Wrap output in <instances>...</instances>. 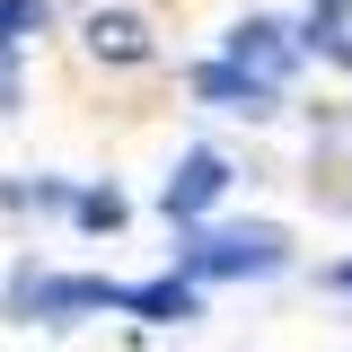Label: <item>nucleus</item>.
Returning a JSON list of instances; mask_svg holds the SVG:
<instances>
[{
	"label": "nucleus",
	"instance_id": "obj_1",
	"mask_svg": "<svg viewBox=\"0 0 352 352\" xmlns=\"http://www.w3.org/2000/svg\"><path fill=\"white\" fill-rule=\"evenodd\" d=\"M282 264H291V229L282 220H203V229H176L168 273H185L203 291V282H273Z\"/></svg>",
	"mask_w": 352,
	"mask_h": 352
},
{
	"label": "nucleus",
	"instance_id": "obj_2",
	"mask_svg": "<svg viewBox=\"0 0 352 352\" xmlns=\"http://www.w3.org/2000/svg\"><path fill=\"white\" fill-rule=\"evenodd\" d=\"M106 308H124V282L44 273V264H18L9 291H0V317H9V326H80V317H106Z\"/></svg>",
	"mask_w": 352,
	"mask_h": 352
},
{
	"label": "nucleus",
	"instance_id": "obj_3",
	"mask_svg": "<svg viewBox=\"0 0 352 352\" xmlns=\"http://www.w3.org/2000/svg\"><path fill=\"white\" fill-rule=\"evenodd\" d=\"M238 185V168L220 159L212 141H194V150H176V168H168V185H159V212L176 220V229H203L212 220V203Z\"/></svg>",
	"mask_w": 352,
	"mask_h": 352
},
{
	"label": "nucleus",
	"instance_id": "obj_4",
	"mask_svg": "<svg viewBox=\"0 0 352 352\" xmlns=\"http://www.w3.org/2000/svg\"><path fill=\"white\" fill-rule=\"evenodd\" d=\"M220 62H238V71H256L264 88H282L308 53H300V27H291V18H238L229 44H220Z\"/></svg>",
	"mask_w": 352,
	"mask_h": 352
},
{
	"label": "nucleus",
	"instance_id": "obj_5",
	"mask_svg": "<svg viewBox=\"0 0 352 352\" xmlns=\"http://www.w3.org/2000/svg\"><path fill=\"white\" fill-rule=\"evenodd\" d=\"M80 44L106 62V71H132V62H150V53H159L150 18H141V9H124V0H97V9L80 18Z\"/></svg>",
	"mask_w": 352,
	"mask_h": 352
},
{
	"label": "nucleus",
	"instance_id": "obj_6",
	"mask_svg": "<svg viewBox=\"0 0 352 352\" xmlns=\"http://www.w3.org/2000/svg\"><path fill=\"white\" fill-rule=\"evenodd\" d=\"M194 97L220 106V115H247V124H273V115H282V88H264L256 71H238V62H203V71H194Z\"/></svg>",
	"mask_w": 352,
	"mask_h": 352
},
{
	"label": "nucleus",
	"instance_id": "obj_7",
	"mask_svg": "<svg viewBox=\"0 0 352 352\" xmlns=\"http://www.w3.org/2000/svg\"><path fill=\"white\" fill-rule=\"evenodd\" d=\"M124 317H141V326H194L203 291L185 273H150V282H124Z\"/></svg>",
	"mask_w": 352,
	"mask_h": 352
},
{
	"label": "nucleus",
	"instance_id": "obj_8",
	"mask_svg": "<svg viewBox=\"0 0 352 352\" xmlns=\"http://www.w3.org/2000/svg\"><path fill=\"white\" fill-rule=\"evenodd\" d=\"M44 0H0V115L18 106V53H27V36H44Z\"/></svg>",
	"mask_w": 352,
	"mask_h": 352
},
{
	"label": "nucleus",
	"instance_id": "obj_9",
	"mask_svg": "<svg viewBox=\"0 0 352 352\" xmlns=\"http://www.w3.org/2000/svg\"><path fill=\"white\" fill-rule=\"evenodd\" d=\"M0 203H9V212H71L80 185H71V176H0Z\"/></svg>",
	"mask_w": 352,
	"mask_h": 352
},
{
	"label": "nucleus",
	"instance_id": "obj_10",
	"mask_svg": "<svg viewBox=\"0 0 352 352\" xmlns=\"http://www.w3.org/2000/svg\"><path fill=\"white\" fill-rule=\"evenodd\" d=\"M344 27H352V0H308V18H300V53H326Z\"/></svg>",
	"mask_w": 352,
	"mask_h": 352
},
{
	"label": "nucleus",
	"instance_id": "obj_11",
	"mask_svg": "<svg viewBox=\"0 0 352 352\" xmlns=\"http://www.w3.org/2000/svg\"><path fill=\"white\" fill-rule=\"evenodd\" d=\"M71 220H80V229H124V220H132V203L115 194V185H80V203H71Z\"/></svg>",
	"mask_w": 352,
	"mask_h": 352
},
{
	"label": "nucleus",
	"instance_id": "obj_12",
	"mask_svg": "<svg viewBox=\"0 0 352 352\" xmlns=\"http://www.w3.org/2000/svg\"><path fill=\"white\" fill-rule=\"evenodd\" d=\"M326 291H344V300H352V256H344V264H326Z\"/></svg>",
	"mask_w": 352,
	"mask_h": 352
},
{
	"label": "nucleus",
	"instance_id": "obj_13",
	"mask_svg": "<svg viewBox=\"0 0 352 352\" xmlns=\"http://www.w3.org/2000/svg\"><path fill=\"white\" fill-rule=\"evenodd\" d=\"M326 62H335V71H352V27H344L335 44H326Z\"/></svg>",
	"mask_w": 352,
	"mask_h": 352
}]
</instances>
